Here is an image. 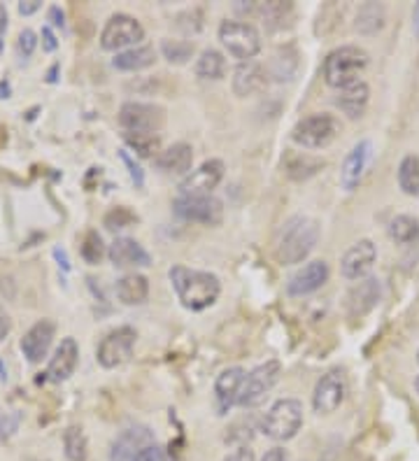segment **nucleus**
<instances>
[{
    "label": "nucleus",
    "instance_id": "nucleus-39",
    "mask_svg": "<svg viewBox=\"0 0 419 461\" xmlns=\"http://www.w3.org/2000/svg\"><path fill=\"white\" fill-rule=\"evenodd\" d=\"M119 158H122L123 166L129 168L131 180L135 182V186H138V189H142V186H145V173H142V168H140V166L135 164V161H133V158H131V154L126 152V149H123V152H119Z\"/></svg>",
    "mask_w": 419,
    "mask_h": 461
},
{
    "label": "nucleus",
    "instance_id": "nucleus-7",
    "mask_svg": "<svg viewBox=\"0 0 419 461\" xmlns=\"http://www.w3.org/2000/svg\"><path fill=\"white\" fill-rule=\"evenodd\" d=\"M145 40V29H142V23L138 22L135 17L131 14H112L107 19L105 29L101 33V47L105 51H126V50H133V47H140V42Z\"/></svg>",
    "mask_w": 419,
    "mask_h": 461
},
{
    "label": "nucleus",
    "instance_id": "nucleus-53",
    "mask_svg": "<svg viewBox=\"0 0 419 461\" xmlns=\"http://www.w3.org/2000/svg\"><path fill=\"white\" fill-rule=\"evenodd\" d=\"M414 389H417V394H419V375L414 377Z\"/></svg>",
    "mask_w": 419,
    "mask_h": 461
},
{
    "label": "nucleus",
    "instance_id": "nucleus-2",
    "mask_svg": "<svg viewBox=\"0 0 419 461\" xmlns=\"http://www.w3.org/2000/svg\"><path fill=\"white\" fill-rule=\"evenodd\" d=\"M319 221L313 217H289L278 230V240H275V257L282 266H296L313 254L319 242Z\"/></svg>",
    "mask_w": 419,
    "mask_h": 461
},
{
    "label": "nucleus",
    "instance_id": "nucleus-17",
    "mask_svg": "<svg viewBox=\"0 0 419 461\" xmlns=\"http://www.w3.org/2000/svg\"><path fill=\"white\" fill-rule=\"evenodd\" d=\"M56 327L51 320L35 321L33 327L28 329L22 338V352L31 364H40L50 355V348L54 343Z\"/></svg>",
    "mask_w": 419,
    "mask_h": 461
},
{
    "label": "nucleus",
    "instance_id": "nucleus-31",
    "mask_svg": "<svg viewBox=\"0 0 419 461\" xmlns=\"http://www.w3.org/2000/svg\"><path fill=\"white\" fill-rule=\"evenodd\" d=\"M63 450L70 461H87L89 456V440L84 436L82 427H68L63 433Z\"/></svg>",
    "mask_w": 419,
    "mask_h": 461
},
{
    "label": "nucleus",
    "instance_id": "nucleus-1",
    "mask_svg": "<svg viewBox=\"0 0 419 461\" xmlns=\"http://www.w3.org/2000/svg\"><path fill=\"white\" fill-rule=\"evenodd\" d=\"M170 285L178 294L179 303L185 305L191 312H201L217 303L219 294H222V282L214 273L207 270H194L187 266H173L170 273Z\"/></svg>",
    "mask_w": 419,
    "mask_h": 461
},
{
    "label": "nucleus",
    "instance_id": "nucleus-54",
    "mask_svg": "<svg viewBox=\"0 0 419 461\" xmlns=\"http://www.w3.org/2000/svg\"><path fill=\"white\" fill-rule=\"evenodd\" d=\"M417 364H419V355H417Z\"/></svg>",
    "mask_w": 419,
    "mask_h": 461
},
{
    "label": "nucleus",
    "instance_id": "nucleus-25",
    "mask_svg": "<svg viewBox=\"0 0 419 461\" xmlns=\"http://www.w3.org/2000/svg\"><path fill=\"white\" fill-rule=\"evenodd\" d=\"M369 101H370L369 85L359 79L357 85H350L345 86V89H341V94H338V98H335V105L341 107L342 113H345L350 119H359L363 117V113H366Z\"/></svg>",
    "mask_w": 419,
    "mask_h": 461
},
{
    "label": "nucleus",
    "instance_id": "nucleus-26",
    "mask_svg": "<svg viewBox=\"0 0 419 461\" xmlns=\"http://www.w3.org/2000/svg\"><path fill=\"white\" fill-rule=\"evenodd\" d=\"M157 61V51L150 45H140L133 47V50L119 51L112 59V66L117 70H123V73H138V70H145V68L154 66Z\"/></svg>",
    "mask_w": 419,
    "mask_h": 461
},
{
    "label": "nucleus",
    "instance_id": "nucleus-33",
    "mask_svg": "<svg viewBox=\"0 0 419 461\" xmlns=\"http://www.w3.org/2000/svg\"><path fill=\"white\" fill-rule=\"evenodd\" d=\"M123 142L142 158H151L159 152V147H161L159 133H123Z\"/></svg>",
    "mask_w": 419,
    "mask_h": 461
},
{
    "label": "nucleus",
    "instance_id": "nucleus-22",
    "mask_svg": "<svg viewBox=\"0 0 419 461\" xmlns=\"http://www.w3.org/2000/svg\"><path fill=\"white\" fill-rule=\"evenodd\" d=\"M266 70H263L261 63L257 61H245L238 63V68L233 70V79H231V86H233V94L241 98L254 96L266 86Z\"/></svg>",
    "mask_w": 419,
    "mask_h": 461
},
{
    "label": "nucleus",
    "instance_id": "nucleus-51",
    "mask_svg": "<svg viewBox=\"0 0 419 461\" xmlns=\"http://www.w3.org/2000/svg\"><path fill=\"white\" fill-rule=\"evenodd\" d=\"M414 33L419 35V3L414 5Z\"/></svg>",
    "mask_w": 419,
    "mask_h": 461
},
{
    "label": "nucleus",
    "instance_id": "nucleus-8",
    "mask_svg": "<svg viewBox=\"0 0 419 461\" xmlns=\"http://www.w3.org/2000/svg\"><path fill=\"white\" fill-rule=\"evenodd\" d=\"M279 375H282L279 361L270 359L266 364L257 366L254 371L245 375V383H242L241 394H238V405L241 408H257V405H261L266 396L270 394V389L278 384Z\"/></svg>",
    "mask_w": 419,
    "mask_h": 461
},
{
    "label": "nucleus",
    "instance_id": "nucleus-38",
    "mask_svg": "<svg viewBox=\"0 0 419 461\" xmlns=\"http://www.w3.org/2000/svg\"><path fill=\"white\" fill-rule=\"evenodd\" d=\"M35 47H38V35L33 33L31 29H23L22 33H19V40H17V51H19V59H31L33 57Z\"/></svg>",
    "mask_w": 419,
    "mask_h": 461
},
{
    "label": "nucleus",
    "instance_id": "nucleus-13",
    "mask_svg": "<svg viewBox=\"0 0 419 461\" xmlns=\"http://www.w3.org/2000/svg\"><path fill=\"white\" fill-rule=\"evenodd\" d=\"M347 394V383L342 371L333 368V371L324 373L319 377L317 384H314V394H313V408L319 415H331L342 405Z\"/></svg>",
    "mask_w": 419,
    "mask_h": 461
},
{
    "label": "nucleus",
    "instance_id": "nucleus-37",
    "mask_svg": "<svg viewBox=\"0 0 419 461\" xmlns=\"http://www.w3.org/2000/svg\"><path fill=\"white\" fill-rule=\"evenodd\" d=\"M135 221H138V214L131 212L129 208H123V205H119V208H112L110 212L105 214V220H103V224H105L107 230H122V229H129V226H133Z\"/></svg>",
    "mask_w": 419,
    "mask_h": 461
},
{
    "label": "nucleus",
    "instance_id": "nucleus-6",
    "mask_svg": "<svg viewBox=\"0 0 419 461\" xmlns=\"http://www.w3.org/2000/svg\"><path fill=\"white\" fill-rule=\"evenodd\" d=\"M303 427V403L298 399H279L263 417V433L273 440H291Z\"/></svg>",
    "mask_w": 419,
    "mask_h": 461
},
{
    "label": "nucleus",
    "instance_id": "nucleus-11",
    "mask_svg": "<svg viewBox=\"0 0 419 461\" xmlns=\"http://www.w3.org/2000/svg\"><path fill=\"white\" fill-rule=\"evenodd\" d=\"M173 212L179 220L196 221V224L217 226L223 220V205L219 198L210 196H185L179 194L173 201Z\"/></svg>",
    "mask_w": 419,
    "mask_h": 461
},
{
    "label": "nucleus",
    "instance_id": "nucleus-32",
    "mask_svg": "<svg viewBox=\"0 0 419 461\" xmlns=\"http://www.w3.org/2000/svg\"><path fill=\"white\" fill-rule=\"evenodd\" d=\"M398 186L408 196H419V157L408 154L398 166Z\"/></svg>",
    "mask_w": 419,
    "mask_h": 461
},
{
    "label": "nucleus",
    "instance_id": "nucleus-34",
    "mask_svg": "<svg viewBox=\"0 0 419 461\" xmlns=\"http://www.w3.org/2000/svg\"><path fill=\"white\" fill-rule=\"evenodd\" d=\"M382 23H385V7L378 5V3H369L359 10L357 31H361V33H375V31L382 29Z\"/></svg>",
    "mask_w": 419,
    "mask_h": 461
},
{
    "label": "nucleus",
    "instance_id": "nucleus-42",
    "mask_svg": "<svg viewBox=\"0 0 419 461\" xmlns=\"http://www.w3.org/2000/svg\"><path fill=\"white\" fill-rule=\"evenodd\" d=\"M223 461H257V456H254V452H251L247 445H241L238 450H233L231 455H226V459Z\"/></svg>",
    "mask_w": 419,
    "mask_h": 461
},
{
    "label": "nucleus",
    "instance_id": "nucleus-21",
    "mask_svg": "<svg viewBox=\"0 0 419 461\" xmlns=\"http://www.w3.org/2000/svg\"><path fill=\"white\" fill-rule=\"evenodd\" d=\"M79 361V345L75 338H63L61 345L54 349L50 366H47L45 375L51 383H66L68 377L73 375Z\"/></svg>",
    "mask_w": 419,
    "mask_h": 461
},
{
    "label": "nucleus",
    "instance_id": "nucleus-43",
    "mask_svg": "<svg viewBox=\"0 0 419 461\" xmlns=\"http://www.w3.org/2000/svg\"><path fill=\"white\" fill-rule=\"evenodd\" d=\"M12 331V320L10 315H7V310L0 305V345L5 343V338L10 336Z\"/></svg>",
    "mask_w": 419,
    "mask_h": 461
},
{
    "label": "nucleus",
    "instance_id": "nucleus-36",
    "mask_svg": "<svg viewBox=\"0 0 419 461\" xmlns=\"http://www.w3.org/2000/svg\"><path fill=\"white\" fill-rule=\"evenodd\" d=\"M79 254H82V259L87 261V264H101L103 254H105V245H103L101 236H98L96 230H87V236H84L82 240V248H79Z\"/></svg>",
    "mask_w": 419,
    "mask_h": 461
},
{
    "label": "nucleus",
    "instance_id": "nucleus-12",
    "mask_svg": "<svg viewBox=\"0 0 419 461\" xmlns=\"http://www.w3.org/2000/svg\"><path fill=\"white\" fill-rule=\"evenodd\" d=\"M223 161L222 158H207L196 170H191L185 180L179 182V194L185 196H210L223 180Z\"/></svg>",
    "mask_w": 419,
    "mask_h": 461
},
{
    "label": "nucleus",
    "instance_id": "nucleus-4",
    "mask_svg": "<svg viewBox=\"0 0 419 461\" xmlns=\"http://www.w3.org/2000/svg\"><path fill=\"white\" fill-rule=\"evenodd\" d=\"M219 42L223 50L229 51L233 59H241L242 63L251 61L261 51V33L257 31L254 23L233 22L226 19L219 26Z\"/></svg>",
    "mask_w": 419,
    "mask_h": 461
},
{
    "label": "nucleus",
    "instance_id": "nucleus-24",
    "mask_svg": "<svg viewBox=\"0 0 419 461\" xmlns=\"http://www.w3.org/2000/svg\"><path fill=\"white\" fill-rule=\"evenodd\" d=\"M378 301H380V282L375 277H366V280H359L357 287H352V292L347 296V310L352 317H361L369 310H373Z\"/></svg>",
    "mask_w": 419,
    "mask_h": 461
},
{
    "label": "nucleus",
    "instance_id": "nucleus-15",
    "mask_svg": "<svg viewBox=\"0 0 419 461\" xmlns=\"http://www.w3.org/2000/svg\"><path fill=\"white\" fill-rule=\"evenodd\" d=\"M329 276L331 270L326 261H307L305 266H301V268L289 277V282H287V294H289V296H307V294H314L329 282Z\"/></svg>",
    "mask_w": 419,
    "mask_h": 461
},
{
    "label": "nucleus",
    "instance_id": "nucleus-14",
    "mask_svg": "<svg viewBox=\"0 0 419 461\" xmlns=\"http://www.w3.org/2000/svg\"><path fill=\"white\" fill-rule=\"evenodd\" d=\"M375 261H378V248L373 245V240H359L357 245H352V248L342 254V277L350 282L366 280L370 270H373Z\"/></svg>",
    "mask_w": 419,
    "mask_h": 461
},
{
    "label": "nucleus",
    "instance_id": "nucleus-49",
    "mask_svg": "<svg viewBox=\"0 0 419 461\" xmlns=\"http://www.w3.org/2000/svg\"><path fill=\"white\" fill-rule=\"evenodd\" d=\"M54 257L59 261V266H63V270H70V264H68V257L63 249H54Z\"/></svg>",
    "mask_w": 419,
    "mask_h": 461
},
{
    "label": "nucleus",
    "instance_id": "nucleus-50",
    "mask_svg": "<svg viewBox=\"0 0 419 461\" xmlns=\"http://www.w3.org/2000/svg\"><path fill=\"white\" fill-rule=\"evenodd\" d=\"M0 98H10V85L7 82H0Z\"/></svg>",
    "mask_w": 419,
    "mask_h": 461
},
{
    "label": "nucleus",
    "instance_id": "nucleus-28",
    "mask_svg": "<svg viewBox=\"0 0 419 461\" xmlns=\"http://www.w3.org/2000/svg\"><path fill=\"white\" fill-rule=\"evenodd\" d=\"M194 70L201 79H222L226 75V59L222 51L205 50L196 61Z\"/></svg>",
    "mask_w": 419,
    "mask_h": 461
},
{
    "label": "nucleus",
    "instance_id": "nucleus-18",
    "mask_svg": "<svg viewBox=\"0 0 419 461\" xmlns=\"http://www.w3.org/2000/svg\"><path fill=\"white\" fill-rule=\"evenodd\" d=\"M370 157H373V145L369 140H361L347 152L341 168V185L345 192H354L363 180V173L369 168Z\"/></svg>",
    "mask_w": 419,
    "mask_h": 461
},
{
    "label": "nucleus",
    "instance_id": "nucleus-45",
    "mask_svg": "<svg viewBox=\"0 0 419 461\" xmlns=\"http://www.w3.org/2000/svg\"><path fill=\"white\" fill-rule=\"evenodd\" d=\"M47 19H50V23L51 26H56V29H63V26H66V14H63V10L59 5L50 7V14H47Z\"/></svg>",
    "mask_w": 419,
    "mask_h": 461
},
{
    "label": "nucleus",
    "instance_id": "nucleus-41",
    "mask_svg": "<svg viewBox=\"0 0 419 461\" xmlns=\"http://www.w3.org/2000/svg\"><path fill=\"white\" fill-rule=\"evenodd\" d=\"M133 461H168V459H166V452H163L159 445H151V447L140 452Z\"/></svg>",
    "mask_w": 419,
    "mask_h": 461
},
{
    "label": "nucleus",
    "instance_id": "nucleus-52",
    "mask_svg": "<svg viewBox=\"0 0 419 461\" xmlns=\"http://www.w3.org/2000/svg\"><path fill=\"white\" fill-rule=\"evenodd\" d=\"M56 70H59V66H54L50 70V77H47V82H56Z\"/></svg>",
    "mask_w": 419,
    "mask_h": 461
},
{
    "label": "nucleus",
    "instance_id": "nucleus-9",
    "mask_svg": "<svg viewBox=\"0 0 419 461\" xmlns=\"http://www.w3.org/2000/svg\"><path fill=\"white\" fill-rule=\"evenodd\" d=\"M135 338H138V333H135L133 327L112 329L101 343H98V348H96V359H98V364L103 368H107V371L126 364L133 357Z\"/></svg>",
    "mask_w": 419,
    "mask_h": 461
},
{
    "label": "nucleus",
    "instance_id": "nucleus-44",
    "mask_svg": "<svg viewBox=\"0 0 419 461\" xmlns=\"http://www.w3.org/2000/svg\"><path fill=\"white\" fill-rule=\"evenodd\" d=\"M40 38H42V50H45V51H56V47H59V40H56L54 31H51L50 26H45V29H42Z\"/></svg>",
    "mask_w": 419,
    "mask_h": 461
},
{
    "label": "nucleus",
    "instance_id": "nucleus-19",
    "mask_svg": "<svg viewBox=\"0 0 419 461\" xmlns=\"http://www.w3.org/2000/svg\"><path fill=\"white\" fill-rule=\"evenodd\" d=\"M245 368L241 366H231L226 371H222L214 380V401H217V412L226 415V412L238 405V394H241L242 383H245Z\"/></svg>",
    "mask_w": 419,
    "mask_h": 461
},
{
    "label": "nucleus",
    "instance_id": "nucleus-30",
    "mask_svg": "<svg viewBox=\"0 0 419 461\" xmlns=\"http://www.w3.org/2000/svg\"><path fill=\"white\" fill-rule=\"evenodd\" d=\"M319 168H324V161L313 158L310 154H289V158H287V175L291 180H307Z\"/></svg>",
    "mask_w": 419,
    "mask_h": 461
},
{
    "label": "nucleus",
    "instance_id": "nucleus-23",
    "mask_svg": "<svg viewBox=\"0 0 419 461\" xmlns=\"http://www.w3.org/2000/svg\"><path fill=\"white\" fill-rule=\"evenodd\" d=\"M194 164V149L187 142H175L157 157V168L168 175H189Z\"/></svg>",
    "mask_w": 419,
    "mask_h": 461
},
{
    "label": "nucleus",
    "instance_id": "nucleus-35",
    "mask_svg": "<svg viewBox=\"0 0 419 461\" xmlns=\"http://www.w3.org/2000/svg\"><path fill=\"white\" fill-rule=\"evenodd\" d=\"M161 54L168 63L185 66V63H189V59L194 57V45H191V42H187V40L166 38L161 42Z\"/></svg>",
    "mask_w": 419,
    "mask_h": 461
},
{
    "label": "nucleus",
    "instance_id": "nucleus-27",
    "mask_svg": "<svg viewBox=\"0 0 419 461\" xmlns=\"http://www.w3.org/2000/svg\"><path fill=\"white\" fill-rule=\"evenodd\" d=\"M114 292L123 305H142L150 296V280L140 273H129L122 280H117Z\"/></svg>",
    "mask_w": 419,
    "mask_h": 461
},
{
    "label": "nucleus",
    "instance_id": "nucleus-48",
    "mask_svg": "<svg viewBox=\"0 0 419 461\" xmlns=\"http://www.w3.org/2000/svg\"><path fill=\"white\" fill-rule=\"evenodd\" d=\"M7 31V10L0 5V51H3V35Z\"/></svg>",
    "mask_w": 419,
    "mask_h": 461
},
{
    "label": "nucleus",
    "instance_id": "nucleus-47",
    "mask_svg": "<svg viewBox=\"0 0 419 461\" xmlns=\"http://www.w3.org/2000/svg\"><path fill=\"white\" fill-rule=\"evenodd\" d=\"M261 461H289V456H287V452L282 450V447H270V450L263 455Z\"/></svg>",
    "mask_w": 419,
    "mask_h": 461
},
{
    "label": "nucleus",
    "instance_id": "nucleus-10",
    "mask_svg": "<svg viewBox=\"0 0 419 461\" xmlns=\"http://www.w3.org/2000/svg\"><path fill=\"white\" fill-rule=\"evenodd\" d=\"M117 122L123 133H159L166 122V114L161 107L151 103L129 101L119 107Z\"/></svg>",
    "mask_w": 419,
    "mask_h": 461
},
{
    "label": "nucleus",
    "instance_id": "nucleus-5",
    "mask_svg": "<svg viewBox=\"0 0 419 461\" xmlns=\"http://www.w3.org/2000/svg\"><path fill=\"white\" fill-rule=\"evenodd\" d=\"M338 133H341V122L333 114L322 113L301 119L291 131V138L303 149H324L338 138Z\"/></svg>",
    "mask_w": 419,
    "mask_h": 461
},
{
    "label": "nucleus",
    "instance_id": "nucleus-20",
    "mask_svg": "<svg viewBox=\"0 0 419 461\" xmlns=\"http://www.w3.org/2000/svg\"><path fill=\"white\" fill-rule=\"evenodd\" d=\"M107 259L117 268H147L151 266V257L135 238H114L107 248Z\"/></svg>",
    "mask_w": 419,
    "mask_h": 461
},
{
    "label": "nucleus",
    "instance_id": "nucleus-16",
    "mask_svg": "<svg viewBox=\"0 0 419 461\" xmlns=\"http://www.w3.org/2000/svg\"><path fill=\"white\" fill-rule=\"evenodd\" d=\"M154 443V433L147 427H131L123 429L117 438L112 440L110 461H133L142 450L151 447Z\"/></svg>",
    "mask_w": 419,
    "mask_h": 461
},
{
    "label": "nucleus",
    "instance_id": "nucleus-40",
    "mask_svg": "<svg viewBox=\"0 0 419 461\" xmlns=\"http://www.w3.org/2000/svg\"><path fill=\"white\" fill-rule=\"evenodd\" d=\"M19 422H22L19 412H10V415L0 417V438H10L12 433L19 429Z\"/></svg>",
    "mask_w": 419,
    "mask_h": 461
},
{
    "label": "nucleus",
    "instance_id": "nucleus-29",
    "mask_svg": "<svg viewBox=\"0 0 419 461\" xmlns=\"http://www.w3.org/2000/svg\"><path fill=\"white\" fill-rule=\"evenodd\" d=\"M389 238L398 245H410L419 240V220L410 214H398L389 224Z\"/></svg>",
    "mask_w": 419,
    "mask_h": 461
},
{
    "label": "nucleus",
    "instance_id": "nucleus-46",
    "mask_svg": "<svg viewBox=\"0 0 419 461\" xmlns=\"http://www.w3.org/2000/svg\"><path fill=\"white\" fill-rule=\"evenodd\" d=\"M40 0H23V3H19V14H23V17H31L33 12L40 10Z\"/></svg>",
    "mask_w": 419,
    "mask_h": 461
},
{
    "label": "nucleus",
    "instance_id": "nucleus-3",
    "mask_svg": "<svg viewBox=\"0 0 419 461\" xmlns=\"http://www.w3.org/2000/svg\"><path fill=\"white\" fill-rule=\"evenodd\" d=\"M369 68V54L357 45L338 47L324 59V82L333 89L357 85L359 75Z\"/></svg>",
    "mask_w": 419,
    "mask_h": 461
}]
</instances>
